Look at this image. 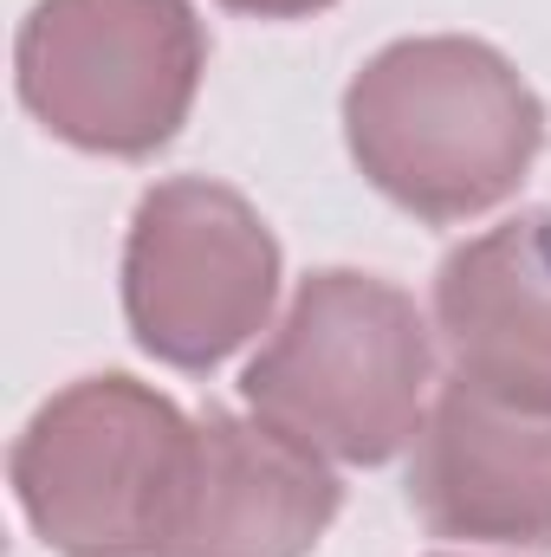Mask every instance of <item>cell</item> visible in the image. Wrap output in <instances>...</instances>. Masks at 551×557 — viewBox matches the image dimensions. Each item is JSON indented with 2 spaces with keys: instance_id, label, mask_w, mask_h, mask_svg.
<instances>
[{
  "instance_id": "4",
  "label": "cell",
  "mask_w": 551,
  "mask_h": 557,
  "mask_svg": "<svg viewBox=\"0 0 551 557\" xmlns=\"http://www.w3.org/2000/svg\"><path fill=\"white\" fill-rule=\"evenodd\" d=\"M208 33L188 0H39L13 46L20 104L72 149L156 156L195 111Z\"/></svg>"
},
{
  "instance_id": "7",
  "label": "cell",
  "mask_w": 551,
  "mask_h": 557,
  "mask_svg": "<svg viewBox=\"0 0 551 557\" xmlns=\"http://www.w3.org/2000/svg\"><path fill=\"white\" fill-rule=\"evenodd\" d=\"M344 506L338 473L260 416H195V473L169 557H311Z\"/></svg>"
},
{
  "instance_id": "3",
  "label": "cell",
  "mask_w": 551,
  "mask_h": 557,
  "mask_svg": "<svg viewBox=\"0 0 551 557\" xmlns=\"http://www.w3.org/2000/svg\"><path fill=\"white\" fill-rule=\"evenodd\" d=\"M13 499L59 557H169L195 473V416L137 376H85L13 441Z\"/></svg>"
},
{
  "instance_id": "9",
  "label": "cell",
  "mask_w": 551,
  "mask_h": 557,
  "mask_svg": "<svg viewBox=\"0 0 551 557\" xmlns=\"http://www.w3.org/2000/svg\"><path fill=\"white\" fill-rule=\"evenodd\" d=\"M221 7L254 13V20H311V13H325V7H338V0H221Z\"/></svg>"
},
{
  "instance_id": "1",
  "label": "cell",
  "mask_w": 551,
  "mask_h": 557,
  "mask_svg": "<svg viewBox=\"0 0 551 557\" xmlns=\"http://www.w3.org/2000/svg\"><path fill=\"white\" fill-rule=\"evenodd\" d=\"M344 143L377 195L454 227L519 195L546 149V104L487 39L428 33L383 46L351 78Z\"/></svg>"
},
{
  "instance_id": "2",
  "label": "cell",
  "mask_w": 551,
  "mask_h": 557,
  "mask_svg": "<svg viewBox=\"0 0 551 557\" xmlns=\"http://www.w3.org/2000/svg\"><path fill=\"white\" fill-rule=\"evenodd\" d=\"M434 383V331L403 285L351 267L311 273L260 357L241 376V403L311 447L318 460L383 467L415 447Z\"/></svg>"
},
{
  "instance_id": "8",
  "label": "cell",
  "mask_w": 551,
  "mask_h": 557,
  "mask_svg": "<svg viewBox=\"0 0 551 557\" xmlns=\"http://www.w3.org/2000/svg\"><path fill=\"white\" fill-rule=\"evenodd\" d=\"M434 331L454 376L551 416V208H526L441 260Z\"/></svg>"
},
{
  "instance_id": "5",
  "label": "cell",
  "mask_w": 551,
  "mask_h": 557,
  "mask_svg": "<svg viewBox=\"0 0 551 557\" xmlns=\"http://www.w3.org/2000/svg\"><path fill=\"white\" fill-rule=\"evenodd\" d=\"M279 298V240L247 195L208 175L156 182L124 240L131 337L169 370H215L267 331Z\"/></svg>"
},
{
  "instance_id": "6",
  "label": "cell",
  "mask_w": 551,
  "mask_h": 557,
  "mask_svg": "<svg viewBox=\"0 0 551 557\" xmlns=\"http://www.w3.org/2000/svg\"><path fill=\"white\" fill-rule=\"evenodd\" d=\"M409 506L454 545H551V416L448 370L409 454Z\"/></svg>"
}]
</instances>
